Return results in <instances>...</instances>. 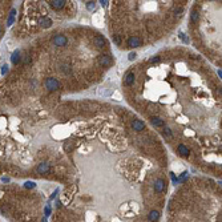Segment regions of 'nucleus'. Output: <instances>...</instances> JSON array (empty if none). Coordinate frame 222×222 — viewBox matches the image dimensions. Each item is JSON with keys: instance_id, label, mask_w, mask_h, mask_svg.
Wrapping results in <instances>:
<instances>
[{"instance_id": "obj_10", "label": "nucleus", "mask_w": 222, "mask_h": 222, "mask_svg": "<svg viewBox=\"0 0 222 222\" xmlns=\"http://www.w3.org/2000/svg\"><path fill=\"white\" fill-rule=\"evenodd\" d=\"M133 83H134V73L133 72H129L128 75L125 76L124 84H125V85H132Z\"/></svg>"}, {"instance_id": "obj_14", "label": "nucleus", "mask_w": 222, "mask_h": 222, "mask_svg": "<svg viewBox=\"0 0 222 222\" xmlns=\"http://www.w3.org/2000/svg\"><path fill=\"white\" fill-rule=\"evenodd\" d=\"M150 121H152V124L154 125V126H164V121H162L160 117H152Z\"/></svg>"}, {"instance_id": "obj_11", "label": "nucleus", "mask_w": 222, "mask_h": 222, "mask_svg": "<svg viewBox=\"0 0 222 222\" xmlns=\"http://www.w3.org/2000/svg\"><path fill=\"white\" fill-rule=\"evenodd\" d=\"M40 25H41L43 28H49L51 25H52V20H51L49 17H41V19H40Z\"/></svg>"}, {"instance_id": "obj_20", "label": "nucleus", "mask_w": 222, "mask_h": 222, "mask_svg": "<svg viewBox=\"0 0 222 222\" xmlns=\"http://www.w3.org/2000/svg\"><path fill=\"white\" fill-rule=\"evenodd\" d=\"M94 7L96 6H94L93 1H88V3H86V8H88L89 11H91V9H94Z\"/></svg>"}, {"instance_id": "obj_27", "label": "nucleus", "mask_w": 222, "mask_h": 222, "mask_svg": "<svg viewBox=\"0 0 222 222\" xmlns=\"http://www.w3.org/2000/svg\"><path fill=\"white\" fill-rule=\"evenodd\" d=\"M43 222H47V221H45V219H44V221H43Z\"/></svg>"}, {"instance_id": "obj_16", "label": "nucleus", "mask_w": 222, "mask_h": 222, "mask_svg": "<svg viewBox=\"0 0 222 222\" xmlns=\"http://www.w3.org/2000/svg\"><path fill=\"white\" fill-rule=\"evenodd\" d=\"M198 17H200V15H198V12L194 9V11L192 12V21L194 23V24L196 23H198Z\"/></svg>"}, {"instance_id": "obj_24", "label": "nucleus", "mask_w": 222, "mask_h": 222, "mask_svg": "<svg viewBox=\"0 0 222 222\" xmlns=\"http://www.w3.org/2000/svg\"><path fill=\"white\" fill-rule=\"evenodd\" d=\"M150 61H152V63H157V61H160V57H158V56H156V57H153Z\"/></svg>"}, {"instance_id": "obj_3", "label": "nucleus", "mask_w": 222, "mask_h": 222, "mask_svg": "<svg viewBox=\"0 0 222 222\" xmlns=\"http://www.w3.org/2000/svg\"><path fill=\"white\" fill-rule=\"evenodd\" d=\"M53 43H55V45H59V47H64V45H67L68 39L64 35H56L53 37Z\"/></svg>"}, {"instance_id": "obj_7", "label": "nucleus", "mask_w": 222, "mask_h": 222, "mask_svg": "<svg viewBox=\"0 0 222 222\" xmlns=\"http://www.w3.org/2000/svg\"><path fill=\"white\" fill-rule=\"evenodd\" d=\"M164 186H165L164 180H161V178H158V180L156 181V183H154V189H156V192H157V193H161L162 190H164Z\"/></svg>"}, {"instance_id": "obj_6", "label": "nucleus", "mask_w": 222, "mask_h": 222, "mask_svg": "<svg viewBox=\"0 0 222 222\" xmlns=\"http://www.w3.org/2000/svg\"><path fill=\"white\" fill-rule=\"evenodd\" d=\"M132 128H133L136 132H141L145 129V124L141 121V120H133V122H132Z\"/></svg>"}, {"instance_id": "obj_4", "label": "nucleus", "mask_w": 222, "mask_h": 222, "mask_svg": "<svg viewBox=\"0 0 222 222\" xmlns=\"http://www.w3.org/2000/svg\"><path fill=\"white\" fill-rule=\"evenodd\" d=\"M141 44H142V40L138 36H132L128 39V47L136 48V47H140Z\"/></svg>"}, {"instance_id": "obj_5", "label": "nucleus", "mask_w": 222, "mask_h": 222, "mask_svg": "<svg viewBox=\"0 0 222 222\" xmlns=\"http://www.w3.org/2000/svg\"><path fill=\"white\" fill-rule=\"evenodd\" d=\"M65 3H67L65 0H51V1H49L51 7H52L53 9H61V8H64Z\"/></svg>"}, {"instance_id": "obj_17", "label": "nucleus", "mask_w": 222, "mask_h": 222, "mask_svg": "<svg viewBox=\"0 0 222 222\" xmlns=\"http://www.w3.org/2000/svg\"><path fill=\"white\" fill-rule=\"evenodd\" d=\"M162 134H164L165 137H168V138H172V131H170L169 128H165L164 131H162Z\"/></svg>"}, {"instance_id": "obj_9", "label": "nucleus", "mask_w": 222, "mask_h": 222, "mask_svg": "<svg viewBox=\"0 0 222 222\" xmlns=\"http://www.w3.org/2000/svg\"><path fill=\"white\" fill-rule=\"evenodd\" d=\"M93 43H94V45H96V47L101 48V47H104V45H105V39H104L103 36H100V35H99V36H96L93 39Z\"/></svg>"}, {"instance_id": "obj_21", "label": "nucleus", "mask_w": 222, "mask_h": 222, "mask_svg": "<svg viewBox=\"0 0 222 222\" xmlns=\"http://www.w3.org/2000/svg\"><path fill=\"white\" fill-rule=\"evenodd\" d=\"M173 12H174V15H181V12H182V7H176Z\"/></svg>"}, {"instance_id": "obj_26", "label": "nucleus", "mask_w": 222, "mask_h": 222, "mask_svg": "<svg viewBox=\"0 0 222 222\" xmlns=\"http://www.w3.org/2000/svg\"><path fill=\"white\" fill-rule=\"evenodd\" d=\"M7 71H8V68H7V65H4V67H3V73H6Z\"/></svg>"}, {"instance_id": "obj_15", "label": "nucleus", "mask_w": 222, "mask_h": 222, "mask_svg": "<svg viewBox=\"0 0 222 222\" xmlns=\"http://www.w3.org/2000/svg\"><path fill=\"white\" fill-rule=\"evenodd\" d=\"M19 61H20V52L19 51H15L14 55H12V63H14V64H17Z\"/></svg>"}, {"instance_id": "obj_2", "label": "nucleus", "mask_w": 222, "mask_h": 222, "mask_svg": "<svg viewBox=\"0 0 222 222\" xmlns=\"http://www.w3.org/2000/svg\"><path fill=\"white\" fill-rule=\"evenodd\" d=\"M113 60L109 55H100L99 56V64L103 65V67H111Z\"/></svg>"}, {"instance_id": "obj_23", "label": "nucleus", "mask_w": 222, "mask_h": 222, "mask_svg": "<svg viewBox=\"0 0 222 222\" xmlns=\"http://www.w3.org/2000/svg\"><path fill=\"white\" fill-rule=\"evenodd\" d=\"M134 57H136V53H134V52L129 53V60H134Z\"/></svg>"}, {"instance_id": "obj_1", "label": "nucleus", "mask_w": 222, "mask_h": 222, "mask_svg": "<svg viewBox=\"0 0 222 222\" xmlns=\"http://www.w3.org/2000/svg\"><path fill=\"white\" fill-rule=\"evenodd\" d=\"M45 86H47V89L49 92H55V91H57V89L60 88V83H59L56 79L49 77L47 81H45Z\"/></svg>"}, {"instance_id": "obj_19", "label": "nucleus", "mask_w": 222, "mask_h": 222, "mask_svg": "<svg viewBox=\"0 0 222 222\" xmlns=\"http://www.w3.org/2000/svg\"><path fill=\"white\" fill-rule=\"evenodd\" d=\"M112 39H113V41L116 43L117 45H121V37H120L118 35H113V37H112Z\"/></svg>"}, {"instance_id": "obj_22", "label": "nucleus", "mask_w": 222, "mask_h": 222, "mask_svg": "<svg viewBox=\"0 0 222 222\" xmlns=\"http://www.w3.org/2000/svg\"><path fill=\"white\" fill-rule=\"evenodd\" d=\"M35 183L34 182H25V188H34Z\"/></svg>"}, {"instance_id": "obj_13", "label": "nucleus", "mask_w": 222, "mask_h": 222, "mask_svg": "<svg viewBox=\"0 0 222 222\" xmlns=\"http://www.w3.org/2000/svg\"><path fill=\"white\" fill-rule=\"evenodd\" d=\"M158 218H160V213H158L157 210H152L149 213V221L150 222H156Z\"/></svg>"}, {"instance_id": "obj_12", "label": "nucleus", "mask_w": 222, "mask_h": 222, "mask_svg": "<svg viewBox=\"0 0 222 222\" xmlns=\"http://www.w3.org/2000/svg\"><path fill=\"white\" fill-rule=\"evenodd\" d=\"M178 152H180L181 156H183V157H188L189 154H190V152H189V149L185 146V145H178Z\"/></svg>"}, {"instance_id": "obj_8", "label": "nucleus", "mask_w": 222, "mask_h": 222, "mask_svg": "<svg viewBox=\"0 0 222 222\" xmlns=\"http://www.w3.org/2000/svg\"><path fill=\"white\" fill-rule=\"evenodd\" d=\"M49 169H51V166H49V164L48 162H43V164H40L39 166H37V172L39 173H48L49 172Z\"/></svg>"}, {"instance_id": "obj_25", "label": "nucleus", "mask_w": 222, "mask_h": 222, "mask_svg": "<svg viewBox=\"0 0 222 222\" xmlns=\"http://www.w3.org/2000/svg\"><path fill=\"white\" fill-rule=\"evenodd\" d=\"M100 3H101V6L106 7V6H108V3H109V1H106V0H103V1H100Z\"/></svg>"}, {"instance_id": "obj_18", "label": "nucleus", "mask_w": 222, "mask_h": 222, "mask_svg": "<svg viewBox=\"0 0 222 222\" xmlns=\"http://www.w3.org/2000/svg\"><path fill=\"white\" fill-rule=\"evenodd\" d=\"M14 17H15V9H12L11 14H9V19H8V23H7V25H11L12 21H14Z\"/></svg>"}]
</instances>
